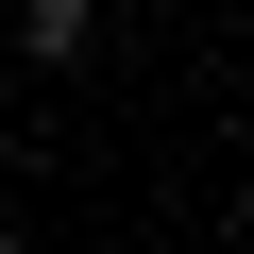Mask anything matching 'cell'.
Masks as SVG:
<instances>
[{
    "mask_svg": "<svg viewBox=\"0 0 254 254\" xmlns=\"http://www.w3.org/2000/svg\"><path fill=\"white\" fill-rule=\"evenodd\" d=\"M17 51H34V68H85V51H102V0H17Z\"/></svg>",
    "mask_w": 254,
    "mask_h": 254,
    "instance_id": "cell-1",
    "label": "cell"
}]
</instances>
